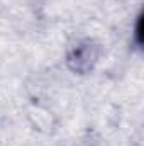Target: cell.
Segmentation results:
<instances>
[{
  "label": "cell",
  "mask_w": 144,
  "mask_h": 146,
  "mask_svg": "<svg viewBox=\"0 0 144 146\" xmlns=\"http://www.w3.org/2000/svg\"><path fill=\"white\" fill-rule=\"evenodd\" d=\"M97 61V48L90 46V41H87L83 46H78L71 54L68 56V63L75 72H88L92 65Z\"/></svg>",
  "instance_id": "obj_1"
}]
</instances>
